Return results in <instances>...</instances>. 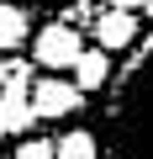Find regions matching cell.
I'll return each mask as SVG.
<instances>
[{
  "label": "cell",
  "mask_w": 153,
  "mask_h": 159,
  "mask_svg": "<svg viewBox=\"0 0 153 159\" xmlns=\"http://www.w3.org/2000/svg\"><path fill=\"white\" fill-rule=\"evenodd\" d=\"M111 159H153V37L137 43L106 101Z\"/></svg>",
  "instance_id": "obj_1"
},
{
  "label": "cell",
  "mask_w": 153,
  "mask_h": 159,
  "mask_svg": "<svg viewBox=\"0 0 153 159\" xmlns=\"http://www.w3.org/2000/svg\"><path fill=\"white\" fill-rule=\"evenodd\" d=\"M0 122H6L11 138H27L42 117H37V101H32V69L27 64H11L6 85H0Z\"/></svg>",
  "instance_id": "obj_2"
},
{
  "label": "cell",
  "mask_w": 153,
  "mask_h": 159,
  "mask_svg": "<svg viewBox=\"0 0 153 159\" xmlns=\"http://www.w3.org/2000/svg\"><path fill=\"white\" fill-rule=\"evenodd\" d=\"M90 43L79 37V27L74 21H48V27H37V37H32V58L42 64V69H74V58H79Z\"/></svg>",
  "instance_id": "obj_3"
},
{
  "label": "cell",
  "mask_w": 153,
  "mask_h": 159,
  "mask_svg": "<svg viewBox=\"0 0 153 159\" xmlns=\"http://www.w3.org/2000/svg\"><path fill=\"white\" fill-rule=\"evenodd\" d=\"M32 101H37V117L42 122H58V117H74L85 106V90H79V80H58V69H53L48 80L32 85Z\"/></svg>",
  "instance_id": "obj_4"
},
{
  "label": "cell",
  "mask_w": 153,
  "mask_h": 159,
  "mask_svg": "<svg viewBox=\"0 0 153 159\" xmlns=\"http://www.w3.org/2000/svg\"><path fill=\"white\" fill-rule=\"evenodd\" d=\"M95 43H100V48H111V53L132 48V43H137V11H121V6L95 11Z\"/></svg>",
  "instance_id": "obj_5"
},
{
  "label": "cell",
  "mask_w": 153,
  "mask_h": 159,
  "mask_svg": "<svg viewBox=\"0 0 153 159\" xmlns=\"http://www.w3.org/2000/svg\"><path fill=\"white\" fill-rule=\"evenodd\" d=\"M74 80H79V90L90 96V90H100V85H111V48H85L79 58H74V69H69Z\"/></svg>",
  "instance_id": "obj_6"
},
{
  "label": "cell",
  "mask_w": 153,
  "mask_h": 159,
  "mask_svg": "<svg viewBox=\"0 0 153 159\" xmlns=\"http://www.w3.org/2000/svg\"><path fill=\"white\" fill-rule=\"evenodd\" d=\"M32 37V6L21 0H0V53H11Z\"/></svg>",
  "instance_id": "obj_7"
},
{
  "label": "cell",
  "mask_w": 153,
  "mask_h": 159,
  "mask_svg": "<svg viewBox=\"0 0 153 159\" xmlns=\"http://www.w3.org/2000/svg\"><path fill=\"white\" fill-rule=\"evenodd\" d=\"M58 138V159H100V143L90 127H69V133H53Z\"/></svg>",
  "instance_id": "obj_8"
},
{
  "label": "cell",
  "mask_w": 153,
  "mask_h": 159,
  "mask_svg": "<svg viewBox=\"0 0 153 159\" xmlns=\"http://www.w3.org/2000/svg\"><path fill=\"white\" fill-rule=\"evenodd\" d=\"M16 159H58V138H21L16 143Z\"/></svg>",
  "instance_id": "obj_9"
},
{
  "label": "cell",
  "mask_w": 153,
  "mask_h": 159,
  "mask_svg": "<svg viewBox=\"0 0 153 159\" xmlns=\"http://www.w3.org/2000/svg\"><path fill=\"white\" fill-rule=\"evenodd\" d=\"M106 6H121V11H148V0H106Z\"/></svg>",
  "instance_id": "obj_10"
},
{
  "label": "cell",
  "mask_w": 153,
  "mask_h": 159,
  "mask_svg": "<svg viewBox=\"0 0 153 159\" xmlns=\"http://www.w3.org/2000/svg\"><path fill=\"white\" fill-rule=\"evenodd\" d=\"M21 6H79V0H21Z\"/></svg>",
  "instance_id": "obj_11"
},
{
  "label": "cell",
  "mask_w": 153,
  "mask_h": 159,
  "mask_svg": "<svg viewBox=\"0 0 153 159\" xmlns=\"http://www.w3.org/2000/svg\"><path fill=\"white\" fill-rule=\"evenodd\" d=\"M6 74H11V69H6V64H0V85H6Z\"/></svg>",
  "instance_id": "obj_12"
},
{
  "label": "cell",
  "mask_w": 153,
  "mask_h": 159,
  "mask_svg": "<svg viewBox=\"0 0 153 159\" xmlns=\"http://www.w3.org/2000/svg\"><path fill=\"white\" fill-rule=\"evenodd\" d=\"M6 138H11V133H6V122H0V143H6Z\"/></svg>",
  "instance_id": "obj_13"
},
{
  "label": "cell",
  "mask_w": 153,
  "mask_h": 159,
  "mask_svg": "<svg viewBox=\"0 0 153 159\" xmlns=\"http://www.w3.org/2000/svg\"><path fill=\"white\" fill-rule=\"evenodd\" d=\"M148 11H153V0H148Z\"/></svg>",
  "instance_id": "obj_14"
},
{
  "label": "cell",
  "mask_w": 153,
  "mask_h": 159,
  "mask_svg": "<svg viewBox=\"0 0 153 159\" xmlns=\"http://www.w3.org/2000/svg\"><path fill=\"white\" fill-rule=\"evenodd\" d=\"M11 159H16V154H11Z\"/></svg>",
  "instance_id": "obj_15"
}]
</instances>
